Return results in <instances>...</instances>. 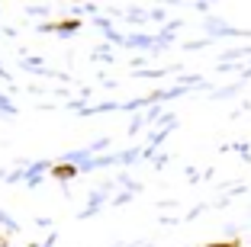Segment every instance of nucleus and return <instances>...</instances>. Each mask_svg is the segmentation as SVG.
<instances>
[{"instance_id":"3","label":"nucleus","mask_w":251,"mask_h":247,"mask_svg":"<svg viewBox=\"0 0 251 247\" xmlns=\"http://www.w3.org/2000/svg\"><path fill=\"white\" fill-rule=\"evenodd\" d=\"M206 247H242V238H229V241H213Z\"/></svg>"},{"instance_id":"2","label":"nucleus","mask_w":251,"mask_h":247,"mask_svg":"<svg viewBox=\"0 0 251 247\" xmlns=\"http://www.w3.org/2000/svg\"><path fill=\"white\" fill-rule=\"evenodd\" d=\"M45 29H52V32H77L81 29V20H58V22H49Z\"/></svg>"},{"instance_id":"1","label":"nucleus","mask_w":251,"mask_h":247,"mask_svg":"<svg viewBox=\"0 0 251 247\" xmlns=\"http://www.w3.org/2000/svg\"><path fill=\"white\" fill-rule=\"evenodd\" d=\"M74 177H77L74 164H55L52 167V180H74Z\"/></svg>"}]
</instances>
